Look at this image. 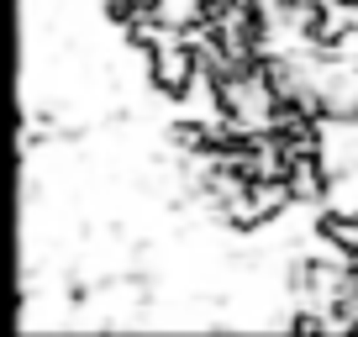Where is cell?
<instances>
[{"label": "cell", "mask_w": 358, "mask_h": 337, "mask_svg": "<svg viewBox=\"0 0 358 337\" xmlns=\"http://www.w3.org/2000/svg\"><path fill=\"white\" fill-rule=\"evenodd\" d=\"M195 79H201V53L185 43V32H179V27H169V32L148 48V90H153L158 101L179 106L185 95H190Z\"/></svg>", "instance_id": "cell-1"}]
</instances>
